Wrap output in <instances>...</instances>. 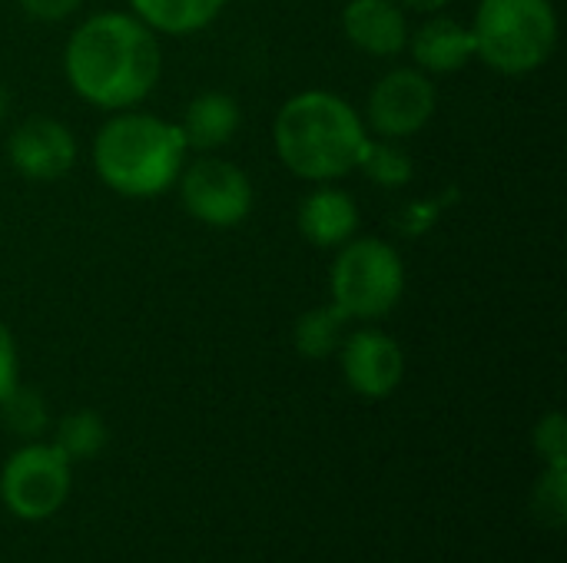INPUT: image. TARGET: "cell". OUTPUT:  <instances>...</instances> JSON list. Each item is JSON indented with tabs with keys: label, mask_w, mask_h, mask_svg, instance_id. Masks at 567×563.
Wrapping results in <instances>:
<instances>
[{
	"label": "cell",
	"mask_w": 567,
	"mask_h": 563,
	"mask_svg": "<svg viewBox=\"0 0 567 563\" xmlns=\"http://www.w3.org/2000/svg\"><path fill=\"white\" fill-rule=\"evenodd\" d=\"M63 73L86 103L100 110H130L159 83L163 50L140 17L96 13L70 33Z\"/></svg>",
	"instance_id": "6da1fadb"
},
{
	"label": "cell",
	"mask_w": 567,
	"mask_h": 563,
	"mask_svg": "<svg viewBox=\"0 0 567 563\" xmlns=\"http://www.w3.org/2000/svg\"><path fill=\"white\" fill-rule=\"evenodd\" d=\"M272 143L289 173L309 183H332L359 169L369 133L362 116L329 90H306L282 103Z\"/></svg>",
	"instance_id": "7a4b0ae2"
},
{
	"label": "cell",
	"mask_w": 567,
	"mask_h": 563,
	"mask_svg": "<svg viewBox=\"0 0 567 563\" xmlns=\"http://www.w3.org/2000/svg\"><path fill=\"white\" fill-rule=\"evenodd\" d=\"M186 149L176 123L150 113H116L93 139V166L113 192L150 199L179 179Z\"/></svg>",
	"instance_id": "3957f363"
},
{
	"label": "cell",
	"mask_w": 567,
	"mask_h": 563,
	"mask_svg": "<svg viewBox=\"0 0 567 563\" xmlns=\"http://www.w3.org/2000/svg\"><path fill=\"white\" fill-rule=\"evenodd\" d=\"M472 33L475 56L498 73L522 76L555 53L558 13L551 0H482Z\"/></svg>",
	"instance_id": "277c9868"
},
{
	"label": "cell",
	"mask_w": 567,
	"mask_h": 563,
	"mask_svg": "<svg viewBox=\"0 0 567 563\" xmlns=\"http://www.w3.org/2000/svg\"><path fill=\"white\" fill-rule=\"evenodd\" d=\"M332 305L352 322H372L389 315L405 289L402 256L382 239H349L339 246L329 275Z\"/></svg>",
	"instance_id": "5b68a950"
},
{
	"label": "cell",
	"mask_w": 567,
	"mask_h": 563,
	"mask_svg": "<svg viewBox=\"0 0 567 563\" xmlns=\"http://www.w3.org/2000/svg\"><path fill=\"white\" fill-rule=\"evenodd\" d=\"M70 458L56 445H23L0 471V501L20 521H47L70 498Z\"/></svg>",
	"instance_id": "8992f818"
},
{
	"label": "cell",
	"mask_w": 567,
	"mask_h": 563,
	"mask_svg": "<svg viewBox=\"0 0 567 563\" xmlns=\"http://www.w3.org/2000/svg\"><path fill=\"white\" fill-rule=\"evenodd\" d=\"M179 199L193 219L216 229H229L249 216L252 183L236 163L203 156L179 169Z\"/></svg>",
	"instance_id": "52a82bcc"
},
{
	"label": "cell",
	"mask_w": 567,
	"mask_h": 563,
	"mask_svg": "<svg viewBox=\"0 0 567 563\" xmlns=\"http://www.w3.org/2000/svg\"><path fill=\"white\" fill-rule=\"evenodd\" d=\"M439 90L419 66H399L375 80L369 93V123L385 139H405L429 126Z\"/></svg>",
	"instance_id": "ba28073f"
},
{
	"label": "cell",
	"mask_w": 567,
	"mask_h": 563,
	"mask_svg": "<svg viewBox=\"0 0 567 563\" xmlns=\"http://www.w3.org/2000/svg\"><path fill=\"white\" fill-rule=\"evenodd\" d=\"M342 378L362 398H389L405 378L402 345L379 329H355L339 345Z\"/></svg>",
	"instance_id": "9c48e42d"
},
{
	"label": "cell",
	"mask_w": 567,
	"mask_h": 563,
	"mask_svg": "<svg viewBox=\"0 0 567 563\" xmlns=\"http://www.w3.org/2000/svg\"><path fill=\"white\" fill-rule=\"evenodd\" d=\"M7 156L13 169L27 179L47 183L60 179L76 163V139L70 126L53 116H27L7 139Z\"/></svg>",
	"instance_id": "30bf717a"
},
{
	"label": "cell",
	"mask_w": 567,
	"mask_h": 563,
	"mask_svg": "<svg viewBox=\"0 0 567 563\" xmlns=\"http://www.w3.org/2000/svg\"><path fill=\"white\" fill-rule=\"evenodd\" d=\"M342 30L349 43L369 56H399L409 46L405 10L395 0H349Z\"/></svg>",
	"instance_id": "8fae6325"
},
{
	"label": "cell",
	"mask_w": 567,
	"mask_h": 563,
	"mask_svg": "<svg viewBox=\"0 0 567 563\" xmlns=\"http://www.w3.org/2000/svg\"><path fill=\"white\" fill-rule=\"evenodd\" d=\"M359 229V206L346 189L319 186L299 202V232L319 249H339Z\"/></svg>",
	"instance_id": "7c38bea8"
},
{
	"label": "cell",
	"mask_w": 567,
	"mask_h": 563,
	"mask_svg": "<svg viewBox=\"0 0 567 563\" xmlns=\"http://www.w3.org/2000/svg\"><path fill=\"white\" fill-rule=\"evenodd\" d=\"M409 50L422 73H455L475 56V33L452 17H435L409 37Z\"/></svg>",
	"instance_id": "4fadbf2b"
},
{
	"label": "cell",
	"mask_w": 567,
	"mask_h": 563,
	"mask_svg": "<svg viewBox=\"0 0 567 563\" xmlns=\"http://www.w3.org/2000/svg\"><path fill=\"white\" fill-rule=\"evenodd\" d=\"M239 103L229 93H199L183 113V139L189 149H219L239 129Z\"/></svg>",
	"instance_id": "5bb4252c"
},
{
	"label": "cell",
	"mask_w": 567,
	"mask_h": 563,
	"mask_svg": "<svg viewBox=\"0 0 567 563\" xmlns=\"http://www.w3.org/2000/svg\"><path fill=\"white\" fill-rule=\"evenodd\" d=\"M130 7L153 33L189 37L206 30L223 13L226 0H130Z\"/></svg>",
	"instance_id": "9a60e30c"
},
{
	"label": "cell",
	"mask_w": 567,
	"mask_h": 563,
	"mask_svg": "<svg viewBox=\"0 0 567 563\" xmlns=\"http://www.w3.org/2000/svg\"><path fill=\"white\" fill-rule=\"evenodd\" d=\"M349 319L336 309V305H319L306 315H299L296 329H292V342H296V352L306 355V358H329L339 352L342 338L349 335L346 332Z\"/></svg>",
	"instance_id": "2e32d148"
},
{
	"label": "cell",
	"mask_w": 567,
	"mask_h": 563,
	"mask_svg": "<svg viewBox=\"0 0 567 563\" xmlns=\"http://www.w3.org/2000/svg\"><path fill=\"white\" fill-rule=\"evenodd\" d=\"M53 445L70 461H90L106 448V425L96 411H70L60 418Z\"/></svg>",
	"instance_id": "e0dca14e"
},
{
	"label": "cell",
	"mask_w": 567,
	"mask_h": 563,
	"mask_svg": "<svg viewBox=\"0 0 567 563\" xmlns=\"http://www.w3.org/2000/svg\"><path fill=\"white\" fill-rule=\"evenodd\" d=\"M0 421L10 435L17 438H40L50 425V411H47V402L40 392L33 388H23V385H13L3 398H0Z\"/></svg>",
	"instance_id": "ac0fdd59"
},
{
	"label": "cell",
	"mask_w": 567,
	"mask_h": 563,
	"mask_svg": "<svg viewBox=\"0 0 567 563\" xmlns=\"http://www.w3.org/2000/svg\"><path fill=\"white\" fill-rule=\"evenodd\" d=\"M359 169H362L372 183H379V186H385V189L405 186V183L412 179V173H415L405 149H399L395 143H375V139L365 143V153H362V159H359Z\"/></svg>",
	"instance_id": "d6986e66"
},
{
	"label": "cell",
	"mask_w": 567,
	"mask_h": 563,
	"mask_svg": "<svg viewBox=\"0 0 567 563\" xmlns=\"http://www.w3.org/2000/svg\"><path fill=\"white\" fill-rule=\"evenodd\" d=\"M535 518L548 528H565L567 518V465H548L535 488Z\"/></svg>",
	"instance_id": "ffe728a7"
},
{
	"label": "cell",
	"mask_w": 567,
	"mask_h": 563,
	"mask_svg": "<svg viewBox=\"0 0 567 563\" xmlns=\"http://www.w3.org/2000/svg\"><path fill=\"white\" fill-rule=\"evenodd\" d=\"M535 448L548 465H567V428L565 415L551 411L535 428Z\"/></svg>",
	"instance_id": "44dd1931"
},
{
	"label": "cell",
	"mask_w": 567,
	"mask_h": 563,
	"mask_svg": "<svg viewBox=\"0 0 567 563\" xmlns=\"http://www.w3.org/2000/svg\"><path fill=\"white\" fill-rule=\"evenodd\" d=\"M80 7H83V0H20V10H23L30 20H40V23L66 20V17L76 13Z\"/></svg>",
	"instance_id": "7402d4cb"
},
{
	"label": "cell",
	"mask_w": 567,
	"mask_h": 563,
	"mask_svg": "<svg viewBox=\"0 0 567 563\" xmlns=\"http://www.w3.org/2000/svg\"><path fill=\"white\" fill-rule=\"evenodd\" d=\"M17 368H20V362H17V342H13L10 329L0 322V398L17 385Z\"/></svg>",
	"instance_id": "603a6c76"
},
{
	"label": "cell",
	"mask_w": 567,
	"mask_h": 563,
	"mask_svg": "<svg viewBox=\"0 0 567 563\" xmlns=\"http://www.w3.org/2000/svg\"><path fill=\"white\" fill-rule=\"evenodd\" d=\"M452 0H399V7L402 10H419V13H439V10H445Z\"/></svg>",
	"instance_id": "cb8c5ba5"
},
{
	"label": "cell",
	"mask_w": 567,
	"mask_h": 563,
	"mask_svg": "<svg viewBox=\"0 0 567 563\" xmlns=\"http://www.w3.org/2000/svg\"><path fill=\"white\" fill-rule=\"evenodd\" d=\"M7 110H10V93L0 86V123H3V116H7Z\"/></svg>",
	"instance_id": "d4e9b609"
}]
</instances>
